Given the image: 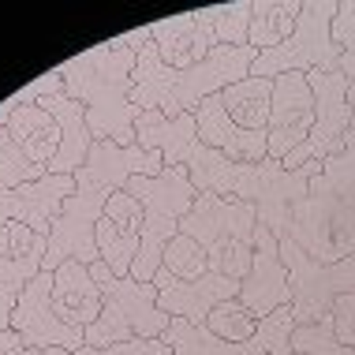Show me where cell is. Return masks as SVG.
I'll list each match as a JSON object with an SVG mask.
<instances>
[{
    "mask_svg": "<svg viewBox=\"0 0 355 355\" xmlns=\"http://www.w3.org/2000/svg\"><path fill=\"white\" fill-rule=\"evenodd\" d=\"M165 157L157 150L139 146H116V142H94L86 165L75 172V195L64 202L49 232V254L45 270H56L64 262L94 266L101 262L98 254V220L116 191L128 187L131 176H161Z\"/></svg>",
    "mask_w": 355,
    "mask_h": 355,
    "instance_id": "cell-1",
    "label": "cell"
},
{
    "mask_svg": "<svg viewBox=\"0 0 355 355\" xmlns=\"http://www.w3.org/2000/svg\"><path fill=\"white\" fill-rule=\"evenodd\" d=\"M64 75V94L83 105L86 128L94 142L135 146V120L142 112L131 101L135 90V49L109 37V42L83 49L79 56L56 64Z\"/></svg>",
    "mask_w": 355,
    "mask_h": 355,
    "instance_id": "cell-2",
    "label": "cell"
},
{
    "mask_svg": "<svg viewBox=\"0 0 355 355\" xmlns=\"http://www.w3.org/2000/svg\"><path fill=\"white\" fill-rule=\"evenodd\" d=\"M254 60H258V49H251V45H239V49L217 45L195 68H165L157 56V45L146 42L135 53V90H131V101H135L139 112L157 109L168 120L195 116L206 98H214L225 86L247 79Z\"/></svg>",
    "mask_w": 355,
    "mask_h": 355,
    "instance_id": "cell-3",
    "label": "cell"
},
{
    "mask_svg": "<svg viewBox=\"0 0 355 355\" xmlns=\"http://www.w3.org/2000/svg\"><path fill=\"white\" fill-rule=\"evenodd\" d=\"M288 239H295L322 266L355 254V109L344 153L322 161V172L311 180L306 198L292 214Z\"/></svg>",
    "mask_w": 355,
    "mask_h": 355,
    "instance_id": "cell-4",
    "label": "cell"
},
{
    "mask_svg": "<svg viewBox=\"0 0 355 355\" xmlns=\"http://www.w3.org/2000/svg\"><path fill=\"white\" fill-rule=\"evenodd\" d=\"M254 228L258 214L243 198H217L198 195L187 217L180 220V232L198 239L206 247L209 273H220L228 281H243L254 262Z\"/></svg>",
    "mask_w": 355,
    "mask_h": 355,
    "instance_id": "cell-5",
    "label": "cell"
},
{
    "mask_svg": "<svg viewBox=\"0 0 355 355\" xmlns=\"http://www.w3.org/2000/svg\"><path fill=\"white\" fill-rule=\"evenodd\" d=\"M90 277L101 292V314L86 329L90 348H109V344L128 340H153L172 325V318L157 306V288L135 281V277H112L105 262L90 266Z\"/></svg>",
    "mask_w": 355,
    "mask_h": 355,
    "instance_id": "cell-6",
    "label": "cell"
},
{
    "mask_svg": "<svg viewBox=\"0 0 355 355\" xmlns=\"http://www.w3.org/2000/svg\"><path fill=\"white\" fill-rule=\"evenodd\" d=\"M131 195L142 202V214H146V225H142V243L135 254V266H131V277L142 284L153 281V273L161 270V258H165V247L180 236V220L187 217V209L195 206L198 191L191 184L187 168H161V176H131L128 187Z\"/></svg>",
    "mask_w": 355,
    "mask_h": 355,
    "instance_id": "cell-7",
    "label": "cell"
},
{
    "mask_svg": "<svg viewBox=\"0 0 355 355\" xmlns=\"http://www.w3.org/2000/svg\"><path fill=\"white\" fill-rule=\"evenodd\" d=\"M322 172V161H306L303 168L288 172L281 161L266 157L262 165H236V198L254 206L258 225H266L277 239H288L292 214L311 191V180Z\"/></svg>",
    "mask_w": 355,
    "mask_h": 355,
    "instance_id": "cell-8",
    "label": "cell"
},
{
    "mask_svg": "<svg viewBox=\"0 0 355 355\" xmlns=\"http://www.w3.org/2000/svg\"><path fill=\"white\" fill-rule=\"evenodd\" d=\"M333 15H337V0H303L295 34L277 49L258 53L251 75L254 79H277L288 71H337L340 53L333 45Z\"/></svg>",
    "mask_w": 355,
    "mask_h": 355,
    "instance_id": "cell-9",
    "label": "cell"
},
{
    "mask_svg": "<svg viewBox=\"0 0 355 355\" xmlns=\"http://www.w3.org/2000/svg\"><path fill=\"white\" fill-rule=\"evenodd\" d=\"M281 262L292 281V314L295 325H318L329 318L333 303L344 292H355V254L344 262L322 266L303 251L295 239H281Z\"/></svg>",
    "mask_w": 355,
    "mask_h": 355,
    "instance_id": "cell-10",
    "label": "cell"
},
{
    "mask_svg": "<svg viewBox=\"0 0 355 355\" xmlns=\"http://www.w3.org/2000/svg\"><path fill=\"white\" fill-rule=\"evenodd\" d=\"M306 83L314 90V128L311 139L300 150H292L281 161V168L295 172L306 161H329L344 153L348 142V128H352V105H348V79L344 71H306Z\"/></svg>",
    "mask_w": 355,
    "mask_h": 355,
    "instance_id": "cell-11",
    "label": "cell"
},
{
    "mask_svg": "<svg viewBox=\"0 0 355 355\" xmlns=\"http://www.w3.org/2000/svg\"><path fill=\"white\" fill-rule=\"evenodd\" d=\"M292 333H295V314L292 306H281L270 318H262L258 333L247 344H228L202 325H191L187 318H172V325L161 333V340L172 348V355H292Z\"/></svg>",
    "mask_w": 355,
    "mask_h": 355,
    "instance_id": "cell-12",
    "label": "cell"
},
{
    "mask_svg": "<svg viewBox=\"0 0 355 355\" xmlns=\"http://www.w3.org/2000/svg\"><path fill=\"white\" fill-rule=\"evenodd\" d=\"M8 329H15L26 348H34V352H49V348L79 352L86 344V333L64 325L60 314L53 311V273L49 270H42L31 284L23 288Z\"/></svg>",
    "mask_w": 355,
    "mask_h": 355,
    "instance_id": "cell-13",
    "label": "cell"
},
{
    "mask_svg": "<svg viewBox=\"0 0 355 355\" xmlns=\"http://www.w3.org/2000/svg\"><path fill=\"white\" fill-rule=\"evenodd\" d=\"M314 128V90L303 71H288L273 79V101H270V157L284 161L292 150H300L311 139Z\"/></svg>",
    "mask_w": 355,
    "mask_h": 355,
    "instance_id": "cell-14",
    "label": "cell"
},
{
    "mask_svg": "<svg viewBox=\"0 0 355 355\" xmlns=\"http://www.w3.org/2000/svg\"><path fill=\"white\" fill-rule=\"evenodd\" d=\"M49 239L37 236L31 225H12L0 228V329L12 325V311L23 295V288L45 270Z\"/></svg>",
    "mask_w": 355,
    "mask_h": 355,
    "instance_id": "cell-15",
    "label": "cell"
},
{
    "mask_svg": "<svg viewBox=\"0 0 355 355\" xmlns=\"http://www.w3.org/2000/svg\"><path fill=\"white\" fill-rule=\"evenodd\" d=\"M239 303L251 306L254 318H270L281 306H292V281L281 262V239L266 225L254 228V262L251 273L239 281Z\"/></svg>",
    "mask_w": 355,
    "mask_h": 355,
    "instance_id": "cell-16",
    "label": "cell"
},
{
    "mask_svg": "<svg viewBox=\"0 0 355 355\" xmlns=\"http://www.w3.org/2000/svg\"><path fill=\"white\" fill-rule=\"evenodd\" d=\"M214 19H217V4L150 23V42L157 45L161 64L165 68H195L198 60H206L217 49Z\"/></svg>",
    "mask_w": 355,
    "mask_h": 355,
    "instance_id": "cell-17",
    "label": "cell"
},
{
    "mask_svg": "<svg viewBox=\"0 0 355 355\" xmlns=\"http://www.w3.org/2000/svg\"><path fill=\"white\" fill-rule=\"evenodd\" d=\"M71 195H75V176H53V172L15 191L0 187V228L19 220V225H31L37 236L49 239L56 217H60V209Z\"/></svg>",
    "mask_w": 355,
    "mask_h": 355,
    "instance_id": "cell-18",
    "label": "cell"
},
{
    "mask_svg": "<svg viewBox=\"0 0 355 355\" xmlns=\"http://www.w3.org/2000/svg\"><path fill=\"white\" fill-rule=\"evenodd\" d=\"M142 225H146L142 202L131 191H116L98 220V254L112 277H131V266H135L142 243Z\"/></svg>",
    "mask_w": 355,
    "mask_h": 355,
    "instance_id": "cell-19",
    "label": "cell"
},
{
    "mask_svg": "<svg viewBox=\"0 0 355 355\" xmlns=\"http://www.w3.org/2000/svg\"><path fill=\"white\" fill-rule=\"evenodd\" d=\"M153 288H157V306L168 318H187L191 325H202V329L217 303L239 295V281H228L220 273H206L198 281H176L165 270H157L153 273Z\"/></svg>",
    "mask_w": 355,
    "mask_h": 355,
    "instance_id": "cell-20",
    "label": "cell"
},
{
    "mask_svg": "<svg viewBox=\"0 0 355 355\" xmlns=\"http://www.w3.org/2000/svg\"><path fill=\"white\" fill-rule=\"evenodd\" d=\"M195 120H198V139H202L209 150H220L228 161H236V165H262V161L270 157V139H266V131L239 128V123L225 112L220 94H214V98H206L198 105Z\"/></svg>",
    "mask_w": 355,
    "mask_h": 355,
    "instance_id": "cell-21",
    "label": "cell"
},
{
    "mask_svg": "<svg viewBox=\"0 0 355 355\" xmlns=\"http://www.w3.org/2000/svg\"><path fill=\"white\" fill-rule=\"evenodd\" d=\"M53 311L71 329H90L101 314V292L90 277V266L64 262L53 270Z\"/></svg>",
    "mask_w": 355,
    "mask_h": 355,
    "instance_id": "cell-22",
    "label": "cell"
},
{
    "mask_svg": "<svg viewBox=\"0 0 355 355\" xmlns=\"http://www.w3.org/2000/svg\"><path fill=\"white\" fill-rule=\"evenodd\" d=\"M49 116L60 123V150L56 157L49 161V172L53 176H75L86 157H90V146H94V135L86 128V112L79 101H71L68 94H49V98L37 101Z\"/></svg>",
    "mask_w": 355,
    "mask_h": 355,
    "instance_id": "cell-23",
    "label": "cell"
},
{
    "mask_svg": "<svg viewBox=\"0 0 355 355\" xmlns=\"http://www.w3.org/2000/svg\"><path fill=\"white\" fill-rule=\"evenodd\" d=\"M8 131H12L15 146L23 150L34 165H42L49 172V161L56 157V150H60V123H56L42 105H23V109H15L12 120H8Z\"/></svg>",
    "mask_w": 355,
    "mask_h": 355,
    "instance_id": "cell-24",
    "label": "cell"
},
{
    "mask_svg": "<svg viewBox=\"0 0 355 355\" xmlns=\"http://www.w3.org/2000/svg\"><path fill=\"white\" fill-rule=\"evenodd\" d=\"M303 15V0H251V34L247 45L258 53H270L295 34Z\"/></svg>",
    "mask_w": 355,
    "mask_h": 355,
    "instance_id": "cell-25",
    "label": "cell"
},
{
    "mask_svg": "<svg viewBox=\"0 0 355 355\" xmlns=\"http://www.w3.org/2000/svg\"><path fill=\"white\" fill-rule=\"evenodd\" d=\"M270 101H273V79H239L220 90V105L239 128L247 131H266L270 128Z\"/></svg>",
    "mask_w": 355,
    "mask_h": 355,
    "instance_id": "cell-26",
    "label": "cell"
},
{
    "mask_svg": "<svg viewBox=\"0 0 355 355\" xmlns=\"http://www.w3.org/2000/svg\"><path fill=\"white\" fill-rule=\"evenodd\" d=\"M258 325H262V318H254V311L239 303V295L236 300L217 303L214 311H209V318H206V329L214 333V337L228 340V344H247L258 333Z\"/></svg>",
    "mask_w": 355,
    "mask_h": 355,
    "instance_id": "cell-27",
    "label": "cell"
},
{
    "mask_svg": "<svg viewBox=\"0 0 355 355\" xmlns=\"http://www.w3.org/2000/svg\"><path fill=\"white\" fill-rule=\"evenodd\" d=\"M161 270L176 281H198V277L209 273V258H206V247L198 239H191L180 232L172 243L165 247V258H161Z\"/></svg>",
    "mask_w": 355,
    "mask_h": 355,
    "instance_id": "cell-28",
    "label": "cell"
},
{
    "mask_svg": "<svg viewBox=\"0 0 355 355\" xmlns=\"http://www.w3.org/2000/svg\"><path fill=\"white\" fill-rule=\"evenodd\" d=\"M42 176H49V172H45L42 165H34V161L15 146L12 131L0 128V187L15 191V187L34 184V180H42Z\"/></svg>",
    "mask_w": 355,
    "mask_h": 355,
    "instance_id": "cell-29",
    "label": "cell"
},
{
    "mask_svg": "<svg viewBox=\"0 0 355 355\" xmlns=\"http://www.w3.org/2000/svg\"><path fill=\"white\" fill-rule=\"evenodd\" d=\"M247 34H251V0L217 4V19H214V37H217V45L239 49V45H247Z\"/></svg>",
    "mask_w": 355,
    "mask_h": 355,
    "instance_id": "cell-30",
    "label": "cell"
},
{
    "mask_svg": "<svg viewBox=\"0 0 355 355\" xmlns=\"http://www.w3.org/2000/svg\"><path fill=\"white\" fill-rule=\"evenodd\" d=\"M292 352H300V355H355L352 348H344V344L333 340L329 318L318 322V325H295Z\"/></svg>",
    "mask_w": 355,
    "mask_h": 355,
    "instance_id": "cell-31",
    "label": "cell"
},
{
    "mask_svg": "<svg viewBox=\"0 0 355 355\" xmlns=\"http://www.w3.org/2000/svg\"><path fill=\"white\" fill-rule=\"evenodd\" d=\"M42 355H172V348L161 337L153 340H128V344H109V348H90L83 344L79 352H64V348H49Z\"/></svg>",
    "mask_w": 355,
    "mask_h": 355,
    "instance_id": "cell-32",
    "label": "cell"
},
{
    "mask_svg": "<svg viewBox=\"0 0 355 355\" xmlns=\"http://www.w3.org/2000/svg\"><path fill=\"white\" fill-rule=\"evenodd\" d=\"M329 329H333V340L344 344V348L355 352V292H344L329 311Z\"/></svg>",
    "mask_w": 355,
    "mask_h": 355,
    "instance_id": "cell-33",
    "label": "cell"
},
{
    "mask_svg": "<svg viewBox=\"0 0 355 355\" xmlns=\"http://www.w3.org/2000/svg\"><path fill=\"white\" fill-rule=\"evenodd\" d=\"M333 45L337 53L355 49V0H337V15H333Z\"/></svg>",
    "mask_w": 355,
    "mask_h": 355,
    "instance_id": "cell-34",
    "label": "cell"
},
{
    "mask_svg": "<svg viewBox=\"0 0 355 355\" xmlns=\"http://www.w3.org/2000/svg\"><path fill=\"white\" fill-rule=\"evenodd\" d=\"M0 355H42V352L26 348L15 329H0Z\"/></svg>",
    "mask_w": 355,
    "mask_h": 355,
    "instance_id": "cell-35",
    "label": "cell"
},
{
    "mask_svg": "<svg viewBox=\"0 0 355 355\" xmlns=\"http://www.w3.org/2000/svg\"><path fill=\"white\" fill-rule=\"evenodd\" d=\"M292 355H300V352H292Z\"/></svg>",
    "mask_w": 355,
    "mask_h": 355,
    "instance_id": "cell-36",
    "label": "cell"
}]
</instances>
